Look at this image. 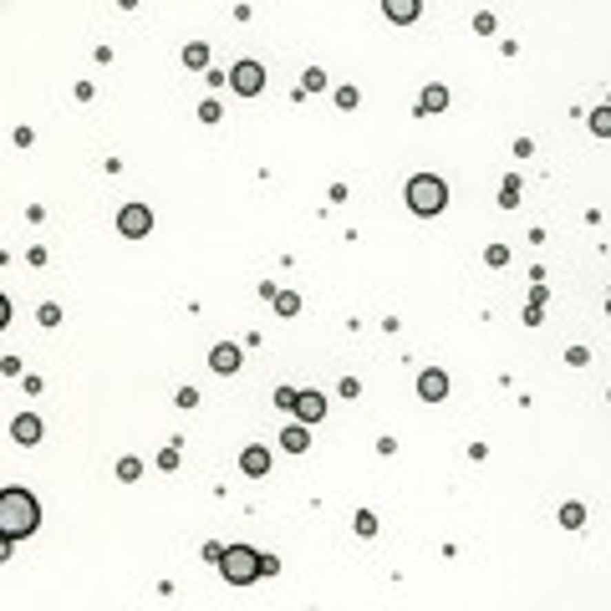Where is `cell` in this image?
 I'll return each mask as SVG.
<instances>
[{"label": "cell", "mask_w": 611, "mask_h": 611, "mask_svg": "<svg viewBox=\"0 0 611 611\" xmlns=\"http://www.w3.org/2000/svg\"><path fill=\"white\" fill-rule=\"evenodd\" d=\"M36 525H41V504H36V494L21 489V484L0 489V535H6V540H25V535H36Z\"/></svg>", "instance_id": "6da1fadb"}, {"label": "cell", "mask_w": 611, "mask_h": 611, "mask_svg": "<svg viewBox=\"0 0 611 611\" xmlns=\"http://www.w3.org/2000/svg\"><path fill=\"white\" fill-rule=\"evenodd\" d=\"M444 204H448L444 178H433V174L408 178V209H413V214H444Z\"/></svg>", "instance_id": "7a4b0ae2"}, {"label": "cell", "mask_w": 611, "mask_h": 611, "mask_svg": "<svg viewBox=\"0 0 611 611\" xmlns=\"http://www.w3.org/2000/svg\"><path fill=\"white\" fill-rule=\"evenodd\" d=\"M219 570H225L229 586H250V581L260 576V550H250V545H229V550L219 555Z\"/></svg>", "instance_id": "3957f363"}, {"label": "cell", "mask_w": 611, "mask_h": 611, "mask_svg": "<svg viewBox=\"0 0 611 611\" xmlns=\"http://www.w3.org/2000/svg\"><path fill=\"white\" fill-rule=\"evenodd\" d=\"M118 229L127 240H143L153 229V214H148V204H123V214H118Z\"/></svg>", "instance_id": "277c9868"}, {"label": "cell", "mask_w": 611, "mask_h": 611, "mask_svg": "<svg viewBox=\"0 0 611 611\" xmlns=\"http://www.w3.org/2000/svg\"><path fill=\"white\" fill-rule=\"evenodd\" d=\"M229 82H235V92H245V97H255L260 87H265V67H260V61H240V67L229 72Z\"/></svg>", "instance_id": "5b68a950"}, {"label": "cell", "mask_w": 611, "mask_h": 611, "mask_svg": "<svg viewBox=\"0 0 611 611\" xmlns=\"http://www.w3.org/2000/svg\"><path fill=\"white\" fill-rule=\"evenodd\" d=\"M10 438H16L21 448H36L41 444V418H36V413H16V418H10Z\"/></svg>", "instance_id": "8992f818"}, {"label": "cell", "mask_w": 611, "mask_h": 611, "mask_svg": "<svg viewBox=\"0 0 611 611\" xmlns=\"http://www.w3.org/2000/svg\"><path fill=\"white\" fill-rule=\"evenodd\" d=\"M418 397H423V402H444V397H448V377H444V367L418 372Z\"/></svg>", "instance_id": "52a82bcc"}, {"label": "cell", "mask_w": 611, "mask_h": 611, "mask_svg": "<svg viewBox=\"0 0 611 611\" xmlns=\"http://www.w3.org/2000/svg\"><path fill=\"white\" fill-rule=\"evenodd\" d=\"M296 418H301V423H321V418H327V397H321V393H296Z\"/></svg>", "instance_id": "ba28073f"}, {"label": "cell", "mask_w": 611, "mask_h": 611, "mask_svg": "<svg viewBox=\"0 0 611 611\" xmlns=\"http://www.w3.org/2000/svg\"><path fill=\"white\" fill-rule=\"evenodd\" d=\"M209 367L219 377H229V372H240V346H229V342H219L214 352H209Z\"/></svg>", "instance_id": "9c48e42d"}, {"label": "cell", "mask_w": 611, "mask_h": 611, "mask_svg": "<svg viewBox=\"0 0 611 611\" xmlns=\"http://www.w3.org/2000/svg\"><path fill=\"white\" fill-rule=\"evenodd\" d=\"M240 469L250 474V479H260V474H270V453L260 448V444H250V448L240 453Z\"/></svg>", "instance_id": "30bf717a"}, {"label": "cell", "mask_w": 611, "mask_h": 611, "mask_svg": "<svg viewBox=\"0 0 611 611\" xmlns=\"http://www.w3.org/2000/svg\"><path fill=\"white\" fill-rule=\"evenodd\" d=\"M387 21H397V25H408V21H418V0H387Z\"/></svg>", "instance_id": "8fae6325"}, {"label": "cell", "mask_w": 611, "mask_h": 611, "mask_svg": "<svg viewBox=\"0 0 611 611\" xmlns=\"http://www.w3.org/2000/svg\"><path fill=\"white\" fill-rule=\"evenodd\" d=\"M418 107H423V112H444V107H448V87H438V82H433V87H423Z\"/></svg>", "instance_id": "7c38bea8"}, {"label": "cell", "mask_w": 611, "mask_h": 611, "mask_svg": "<svg viewBox=\"0 0 611 611\" xmlns=\"http://www.w3.org/2000/svg\"><path fill=\"white\" fill-rule=\"evenodd\" d=\"M280 448H291V453H306V448H311V433H306L301 423H291V428L280 433Z\"/></svg>", "instance_id": "4fadbf2b"}, {"label": "cell", "mask_w": 611, "mask_h": 611, "mask_svg": "<svg viewBox=\"0 0 611 611\" xmlns=\"http://www.w3.org/2000/svg\"><path fill=\"white\" fill-rule=\"evenodd\" d=\"M276 311H280V316H296V311H301V296H296V291H276Z\"/></svg>", "instance_id": "5bb4252c"}, {"label": "cell", "mask_w": 611, "mask_h": 611, "mask_svg": "<svg viewBox=\"0 0 611 611\" xmlns=\"http://www.w3.org/2000/svg\"><path fill=\"white\" fill-rule=\"evenodd\" d=\"M204 61H209V46H204V41L184 46V67H204Z\"/></svg>", "instance_id": "9a60e30c"}, {"label": "cell", "mask_w": 611, "mask_h": 611, "mask_svg": "<svg viewBox=\"0 0 611 611\" xmlns=\"http://www.w3.org/2000/svg\"><path fill=\"white\" fill-rule=\"evenodd\" d=\"M561 525L581 530V525H586V510H581V504H566V510H561Z\"/></svg>", "instance_id": "2e32d148"}, {"label": "cell", "mask_w": 611, "mask_h": 611, "mask_svg": "<svg viewBox=\"0 0 611 611\" xmlns=\"http://www.w3.org/2000/svg\"><path fill=\"white\" fill-rule=\"evenodd\" d=\"M138 474H143V464H138V459H118V479H123V484H133Z\"/></svg>", "instance_id": "e0dca14e"}, {"label": "cell", "mask_w": 611, "mask_h": 611, "mask_svg": "<svg viewBox=\"0 0 611 611\" xmlns=\"http://www.w3.org/2000/svg\"><path fill=\"white\" fill-rule=\"evenodd\" d=\"M499 204H504V209H515V204H519V184H515V178H504V189H499Z\"/></svg>", "instance_id": "ac0fdd59"}, {"label": "cell", "mask_w": 611, "mask_h": 611, "mask_svg": "<svg viewBox=\"0 0 611 611\" xmlns=\"http://www.w3.org/2000/svg\"><path fill=\"white\" fill-rule=\"evenodd\" d=\"M591 127H596V133L606 138V133H611V107H601V112H591Z\"/></svg>", "instance_id": "d6986e66"}, {"label": "cell", "mask_w": 611, "mask_h": 611, "mask_svg": "<svg viewBox=\"0 0 611 611\" xmlns=\"http://www.w3.org/2000/svg\"><path fill=\"white\" fill-rule=\"evenodd\" d=\"M357 102H362L357 87H342V92H336V107H357Z\"/></svg>", "instance_id": "ffe728a7"}, {"label": "cell", "mask_w": 611, "mask_h": 611, "mask_svg": "<svg viewBox=\"0 0 611 611\" xmlns=\"http://www.w3.org/2000/svg\"><path fill=\"white\" fill-rule=\"evenodd\" d=\"M357 535H362V540H367V535H377V519H372L367 510H362V515H357Z\"/></svg>", "instance_id": "44dd1931"}, {"label": "cell", "mask_w": 611, "mask_h": 611, "mask_svg": "<svg viewBox=\"0 0 611 611\" xmlns=\"http://www.w3.org/2000/svg\"><path fill=\"white\" fill-rule=\"evenodd\" d=\"M158 469H178V444H174V448H163V453H158Z\"/></svg>", "instance_id": "7402d4cb"}, {"label": "cell", "mask_w": 611, "mask_h": 611, "mask_svg": "<svg viewBox=\"0 0 611 611\" xmlns=\"http://www.w3.org/2000/svg\"><path fill=\"white\" fill-rule=\"evenodd\" d=\"M321 87H327V76H321L316 67H311V72H306V92H321Z\"/></svg>", "instance_id": "603a6c76"}, {"label": "cell", "mask_w": 611, "mask_h": 611, "mask_svg": "<svg viewBox=\"0 0 611 611\" xmlns=\"http://www.w3.org/2000/svg\"><path fill=\"white\" fill-rule=\"evenodd\" d=\"M484 260H489V265H504V260H510V250H504V245H489Z\"/></svg>", "instance_id": "cb8c5ba5"}, {"label": "cell", "mask_w": 611, "mask_h": 611, "mask_svg": "<svg viewBox=\"0 0 611 611\" xmlns=\"http://www.w3.org/2000/svg\"><path fill=\"white\" fill-rule=\"evenodd\" d=\"M56 321H61V311L46 301V306H41V327H56Z\"/></svg>", "instance_id": "d4e9b609"}, {"label": "cell", "mask_w": 611, "mask_h": 611, "mask_svg": "<svg viewBox=\"0 0 611 611\" xmlns=\"http://www.w3.org/2000/svg\"><path fill=\"white\" fill-rule=\"evenodd\" d=\"M0 372H6V377H21V357H0Z\"/></svg>", "instance_id": "484cf974"}, {"label": "cell", "mask_w": 611, "mask_h": 611, "mask_svg": "<svg viewBox=\"0 0 611 611\" xmlns=\"http://www.w3.org/2000/svg\"><path fill=\"white\" fill-rule=\"evenodd\" d=\"M10 327V301H6V291H0V331Z\"/></svg>", "instance_id": "4316f807"}, {"label": "cell", "mask_w": 611, "mask_h": 611, "mask_svg": "<svg viewBox=\"0 0 611 611\" xmlns=\"http://www.w3.org/2000/svg\"><path fill=\"white\" fill-rule=\"evenodd\" d=\"M6 555H10V540H6V535H0V561H6Z\"/></svg>", "instance_id": "83f0119b"}]
</instances>
